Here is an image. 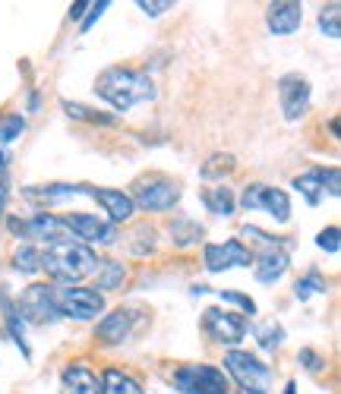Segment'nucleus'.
Here are the masks:
<instances>
[{"label": "nucleus", "instance_id": "1", "mask_svg": "<svg viewBox=\"0 0 341 394\" xmlns=\"http://www.w3.org/2000/svg\"><path fill=\"white\" fill-rule=\"evenodd\" d=\"M95 95L101 101L114 107V111H130L133 105L142 101H155L158 89L155 82L140 70H127V67H111L95 79Z\"/></svg>", "mask_w": 341, "mask_h": 394}, {"label": "nucleus", "instance_id": "2", "mask_svg": "<svg viewBox=\"0 0 341 394\" xmlns=\"http://www.w3.org/2000/svg\"><path fill=\"white\" fill-rule=\"evenodd\" d=\"M98 259L89 246L73 243V240H61V243H51L45 252H41V268L57 281H83L95 272Z\"/></svg>", "mask_w": 341, "mask_h": 394}, {"label": "nucleus", "instance_id": "3", "mask_svg": "<svg viewBox=\"0 0 341 394\" xmlns=\"http://www.w3.org/2000/svg\"><path fill=\"white\" fill-rule=\"evenodd\" d=\"M221 372H228L243 394H268V385H272V369L246 350H228Z\"/></svg>", "mask_w": 341, "mask_h": 394}, {"label": "nucleus", "instance_id": "4", "mask_svg": "<svg viewBox=\"0 0 341 394\" xmlns=\"http://www.w3.org/2000/svg\"><path fill=\"white\" fill-rule=\"evenodd\" d=\"M174 388L180 394H231V382L219 366L187 363L174 372Z\"/></svg>", "mask_w": 341, "mask_h": 394}, {"label": "nucleus", "instance_id": "5", "mask_svg": "<svg viewBox=\"0 0 341 394\" xmlns=\"http://www.w3.org/2000/svg\"><path fill=\"white\" fill-rule=\"evenodd\" d=\"M241 202H243L246 211H268L278 224L291 221V199H288L285 189H275V186H266V183H250L243 189Z\"/></svg>", "mask_w": 341, "mask_h": 394}, {"label": "nucleus", "instance_id": "6", "mask_svg": "<svg viewBox=\"0 0 341 394\" xmlns=\"http://www.w3.org/2000/svg\"><path fill=\"white\" fill-rule=\"evenodd\" d=\"M105 309V297L92 287H63L57 290V312L76 322H89Z\"/></svg>", "mask_w": 341, "mask_h": 394}, {"label": "nucleus", "instance_id": "7", "mask_svg": "<svg viewBox=\"0 0 341 394\" xmlns=\"http://www.w3.org/2000/svg\"><path fill=\"white\" fill-rule=\"evenodd\" d=\"M133 206L146 208V211H168L177 206L180 199V186L168 177H149V180H140L133 186Z\"/></svg>", "mask_w": 341, "mask_h": 394}, {"label": "nucleus", "instance_id": "8", "mask_svg": "<svg viewBox=\"0 0 341 394\" xmlns=\"http://www.w3.org/2000/svg\"><path fill=\"white\" fill-rule=\"evenodd\" d=\"M16 312L23 319H28L32 325L57 322V319H61V312H57V290L48 287V284H32L23 294V300H19Z\"/></svg>", "mask_w": 341, "mask_h": 394}, {"label": "nucleus", "instance_id": "9", "mask_svg": "<svg viewBox=\"0 0 341 394\" xmlns=\"http://www.w3.org/2000/svg\"><path fill=\"white\" fill-rule=\"evenodd\" d=\"M310 82L307 76L300 73H288V76L278 79V101H281V111H285V120H300L310 111Z\"/></svg>", "mask_w": 341, "mask_h": 394}, {"label": "nucleus", "instance_id": "10", "mask_svg": "<svg viewBox=\"0 0 341 394\" xmlns=\"http://www.w3.org/2000/svg\"><path fill=\"white\" fill-rule=\"evenodd\" d=\"M202 328H206V334L212 341H219V344H237V341H243V334H246L243 319L234 316V312H228V309H219V306L206 309Z\"/></svg>", "mask_w": 341, "mask_h": 394}, {"label": "nucleus", "instance_id": "11", "mask_svg": "<svg viewBox=\"0 0 341 394\" xmlns=\"http://www.w3.org/2000/svg\"><path fill=\"white\" fill-rule=\"evenodd\" d=\"M63 228H67V233H73V237H79L83 243H114V237H117V230H114L111 221H101V218L95 215H63L61 218Z\"/></svg>", "mask_w": 341, "mask_h": 394}, {"label": "nucleus", "instance_id": "12", "mask_svg": "<svg viewBox=\"0 0 341 394\" xmlns=\"http://www.w3.org/2000/svg\"><path fill=\"white\" fill-rule=\"evenodd\" d=\"M250 262H253V252L246 250L241 240H228V243H209L206 246V268L212 275L228 272V268H234V265L250 268Z\"/></svg>", "mask_w": 341, "mask_h": 394}, {"label": "nucleus", "instance_id": "13", "mask_svg": "<svg viewBox=\"0 0 341 394\" xmlns=\"http://www.w3.org/2000/svg\"><path fill=\"white\" fill-rule=\"evenodd\" d=\"M266 23L272 28V35H294L303 23V6L294 0H275V4H268Z\"/></svg>", "mask_w": 341, "mask_h": 394}, {"label": "nucleus", "instance_id": "14", "mask_svg": "<svg viewBox=\"0 0 341 394\" xmlns=\"http://www.w3.org/2000/svg\"><path fill=\"white\" fill-rule=\"evenodd\" d=\"M288 265H291V259H288V252L281 250V246H266V250L253 259V268H256V281L259 284H275L278 278H285Z\"/></svg>", "mask_w": 341, "mask_h": 394}, {"label": "nucleus", "instance_id": "15", "mask_svg": "<svg viewBox=\"0 0 341 394\" xmlns=\"http://www.w3.org/2000/svg\"><path fill=\"white\" fill-rule=\"evenodd\" d=\"M89 196L98 202L101 208L111 215V221H130L133 218V211H136V206H133V199H130V193H123V189H89Z\"/></svg>", "mask_w": 341, "mask_h": 394}, {"label": "nucleus", "instance_id": "16", "mask_svg": "<svg viewBox=\"0 0 341 394\" xmlns=\"http://www.w3.org/2000/svg\"><path fill=\"white\" fill-rule=\"evenodd\" d=\"M133 331V312L130 309H117V312H107L105 319L98 322L95 338L105 341V344H123Z\"/></svg>", "mask_w": 341, "mask_h": 394}, {"label": "nucleus", "instance_id": "17", "mask_svg": "<svg viewBox=\"0 0 341 394\" xmlns=\"http://www.w3.org/2000/svg\"><path fill=\"white\" fill-rule=\"evenodd\" d=\"M61 391L63 394H101V382L92 369L67 366L63 376H61Z\"/></svg>", "mask_w": 341, "mask_h": 394}, {"label": "nucleus", "instance_id": "18", "mask_svg": "<svg viewBox=\"0 0 341 394\" xmlns=\"http://www.w3.org/2000/svg\"><path fill=\"white\" fill-rule=\"evenodd\" d=\"M26 228H28V237H38V240H45V243H61V240H70V233L67 228H63V221L61 218H54V215H48V211H38V215H32V221H26Z\"/></svg>", "mask_w": 341, "mask_h": 394}, {"label": "nucleus", "instance_id": "19", "mask_svg": "<svg viewBox=\"0 0 341 394\" xmlns=\"http://www.w3.org/2000/svg\"><path fill=\"white\" fill-rule=\"evenodd\" d=\"M0 306H4V322H6V331H10V338L16 341V347L23 350V356H32V350L26 344V331H23V316L16 312V306H13L10 294L6 290H0Z\"/></svg>", "mask_w": 341, "mask_h": 394}, {"label": "nucleus", "instance_id": "20", "mask_svg": "<svg viewBox=\"0 0 341 394\" xmlns=\"http://www.w3.org/2000/svg\"><path fill=\"white\" fill-rule=\"evenodd\" d=\"M101 394H146V391H142V385L136 382L133 376H127V372L105 369V376H101Z\"/></svg>", "mask_w": 341, "mask_h": 394}, {"label": "nucleus", "instance_id": "21", "mask_svg": "<svg viewBox=\"0 0 341 394\" xmlns=\"http://www.w3.org/2000/svg\"><path fill=\"white\" fill-rule=\"evenodd\" d=\"M202 202H206V208L212 211V215H234V193H231L228 186H209L202 189Z\"/></svg>", "mask_w": 341, "mask_h": 394}, {"label": "nucleus", "instance_id": "22", "mask_svg": "<svg viewBox=\"0 0 341 394\" xmlns=\"http://www.w3.org/2000/svg\"><path fill=\"white\" fill-rule=\"evenodd\" d=\"M202 224L199 221H190V218H180V221L171 224V243L174 246H193L202 240Z\"/></svg>", "mask_w": 341, "mask_h": 394}, {"label": "nucleus", "instance_id": "23", "mask_svg": "<svg viewBox=\"0 0 341 394\" xmlns=\"http://www.w3.org/2000/svg\"><path fill=\"white\" fill-rule=\"evenodd\" d=\"M95 275H98V287L101 290H117L123 284V278H127L123 265H120V262H114V259H98Z\"/></svg>", "mask_w": 341, "mask_h": 394}, {"label": "nucleus", "instance_id": "24", "mask_svg": "<svg viewBox=\"0 0 341 394\" xmlns=\"http://www.w3.org/2000/svg\"><path fill=\"white\" fill-rule=\"evenodd\" d=\"M294 189L310 202V206H319V199H322V193H325V189H322V180H319V167H316V171L300 174V177L294 180Z\"/></svg>", "mask_w": 341, "mask_h": 394}, {"label": "nucleus", "instance_id": "25", "mask_svg": "<svg viewBox=\"0 0 341 394\" xmlns=\"http://www.w3.org/2000/svg\"><path fill=\"white\" fill-rule=\"evenodd\" d=\"M256 341H259V347L266 350V353H275L281 344H285V328H281L278 322H263V325H256Z\"/></svg>", "mask_w": 341, "mask_h": 394}, {"label": "nucleus", "instance_id": "26", "mask_svg": "<svg viewBox=\"0 0 341 394\" xmlns=\"http://www.w3.org/2000/svg\"><path fill=\"white\" fill-rule=\"evenodd\" d=\"M63 111H67L73 120H85V123H101V127H111L114 117L111 114H101V111H92V107L85 105H73V101H61Z\"/></svg>", "mask_w": 341, "mask_h": 394}, {"label": "nucleus", "instance_id": "27", "mask_svg": "<svg viewBox=\"0 0 341 394\" xmlns=\"http://www.w3.org/2000/svg\"><path fill=\"white\" fill-rule=\"evenodd\" d=\"M13 265H16V272H23V275L41 272V252L35 250V246H19L16 255H13Z\"/></svg>", "mask_w": 341, "mask_h": 394}, {"label": "nucleus", "instance_id": "28", "mask_svg": "<svg viewBox=\"0 0 341 394\" xmlns=\"http://www.w3.org/2000/svg\"><path fill=\"white\" fill-rule=\"evenodd\" d=\"M325 290H329V287H325V278L319 272H310L307 278H300V281L294 284V297H297V300H310L313 294H325Z\"/></svg>", "mask_w": 341, "mask_h": 394}, {"label": "nucleus", "instance_id": "29", "mask_svg": "<svg viewBox=\"0 0 341 394\" xmlns=\"http://www.w3.org/2000/svg\"><path fill=\"white\" fill-rule=\"evenodd\" d=\"M23 133H26L23 114H6V117H0V145L16 142Z\"/></svg>", "mask_w": 341, "mask_h": 394}, {"label": "nucleus", "instance_id": "30", "mask_svg": "<svg viewBox=\"0 0 341 394\" xmlns=\"http://www.w3.org/2000/svg\"><path fill=\"white\" fill-rule=\"evenodd\" d=\"M234 171V158L231 155H212L206 164H202V177L206 180H219L224 177V174Z\"/></svg>", "mask_w": 341, "mask_h": 394}, {"label": "nucleus", "instance_id": "31", "mask_svg": "<svg viewBox=\"0 0 341 394\" xmlns=\"http://www.w3.org/2000/svg\"><path fill=\"white\" fill-rule=\"evenodd\" d=\"M341 6L338 4H329L322 13H319V28H322V35H329V38H341Z\"/></svg>", "mask_w": 341, "mask_h": 394}, {"label": "nucleus", "instance_id": "32", "mask_svg": "<svg viewBox=\"0 0 341 394\" xmlns=\"http://www.w3.org/2000/svg\"><path fill=\"white\" fill-rule=\"evenodd\" d=\"M316 246H319V250H325V252H332V255H338V250H341V230L338 228H325L316 237Z\"/></svg>", "mask_w": 341, "mask_h": 394}, {"label": "nucleus", "instance_id": "33", "mask_svg": "<svg viewBox=\"0 0 341 394\" xmlns=\"http://www.w3.org/2000/svg\"><path fill=\"white\" fill-rule=\"evenodd\" d=\"M152 250H155V230H152V228H140V230H136V243L130 246V252L146 255Z\"/></svg>", "mask_w": 341, "mask_h": 394}, {"label": "nucleus", "instance_id": "34", "mask_svg": "<svg viewBox=\"0 0 341 394\" xmlns=\"http://www.w3.org/2000/svg\"><path fill=\"white\" fill-rule=\"evenodd\" d=\"M219 297H221L224 303H234V306H241V309L246 312V316H253V312H256V303H253L246 294H237V290H221Z\"/></svg>", "mask_w": 341, "mask_h": 394}, {"label": "nucleus", "instance_id": "35", "mask_svg": "<svg viewBox=\"0 0 341 394\" xmlns=\"http://www.w3.org/2000/svg\"><path fill=\"white\" fill-rule=\"evenodd\" d=\"M300 363H303V369L313 372V376H319V372L325 369V360L316 353V350H310V347H307V350H300Z\"/></svg>", "mask_w": 341, "mask_h": 394}, {"label": "nucleus", "instance_id": "36", "mask_svg": "<svg viewBox=\"0 0 341 394\" xmlns=\"http://www.w3.org/2000/svg\"><path fill=\"white\" fill-rule=\"evenodd\" d=\"M319 180H322V189L329 186V196H338L341 193V177H338V167H329V171H325V167H319Z\"/></svg>", "mask_w": 341, "mask_h": 394}, {"label": "nucleus", "instance_id": "37", "mask_svg": "<svg viewBox=\"0 0 341 394\" xmlns=\"http://www.w3.org/2000/svg\"><path fill=\"white\" fill-rule=\"evenodd\" d=\"M140 10L146 16H162L164 10H174V4L171 0H140Z\"/></svg>", "mask_w": 341, "mask_h": 394}, {"label": "nucleus", "instance_id": "38", "mask_svg": "<svg viewBox=\"0 0 341 394\" xmlns=\"http://www.w3.org/2000/svg\"><path fill=\"white\" fill-rule=\"evenodd\" d=\"M107 6H111V4H107V0H101V4H92V13L83 19V32H89V28H92V23H95V19L101 16V13L107 10Z\"/></svg>", "mask_w": 341, "mask_h": 394}, {"label": "nucleus", "instance_id": "39", "mask_svg": "<svg viewBox=\"0 0 341 394\" xmlns=\"http://www.w3.org/2000/svg\"><path fill=\"white\" fill-rule=\"evenodd\" d=\"M92 4H85V0H79V4L70 6V19H85V10H89Z\"/></svg>", "mask_w": 341, "mask_h": 394}, {"label": "nucleus", "instance_id": "40", "mask_svg": "<svg viewBox=\"0 0 341 394\" xmlns=\"http://www.w3.org/2000/svg\"><path fill=\"white\" fill-rule=\"evenodd\" d=\"M10 230L16 233V237H28V228H26V221H19V218H10Z\"/></svg>", "mask_w": 341, "mask_h": 394}, {"label": "nucleus", "instance_id": "41", "mask_svg": "<svg viewBox=\"0 0 341 394\" xmlns=\"http://www.w3.org/2000/svg\"><path fill=\"white\" fill-rule=\"evenodd\" d=\"M38 92H32V95H28V111H38Z\"/></svg>", "mask_w": 341, "mask_h": 394}, {"label": "nucleus", "instance_id": "42", "mask_svg": "<svg viewBox=\"0 0 341 394\" xmlns=\"http://www.w3.org/2000/svg\"><path fill=\"white\" fill-rule=\"evenodd\" d=\"M4 171H6V151L0 149V177H4Z\"/></svg>", "mask_w": 341, "mask_h": 394}, {"label": "nucleus", "instance_id": "43", "mask_svg": "<svg viewBox=\"0 0 341 394\" xmlns=\"http://www.w3.org/2000/svg\"><path fill=\"white\" fill-rule=\"evenodd\" d=\"M285 394H297V385H294V382H288V388H285Z\"/></svg>", "mask_w": 341, "mask_h": 394}]
</instances>
